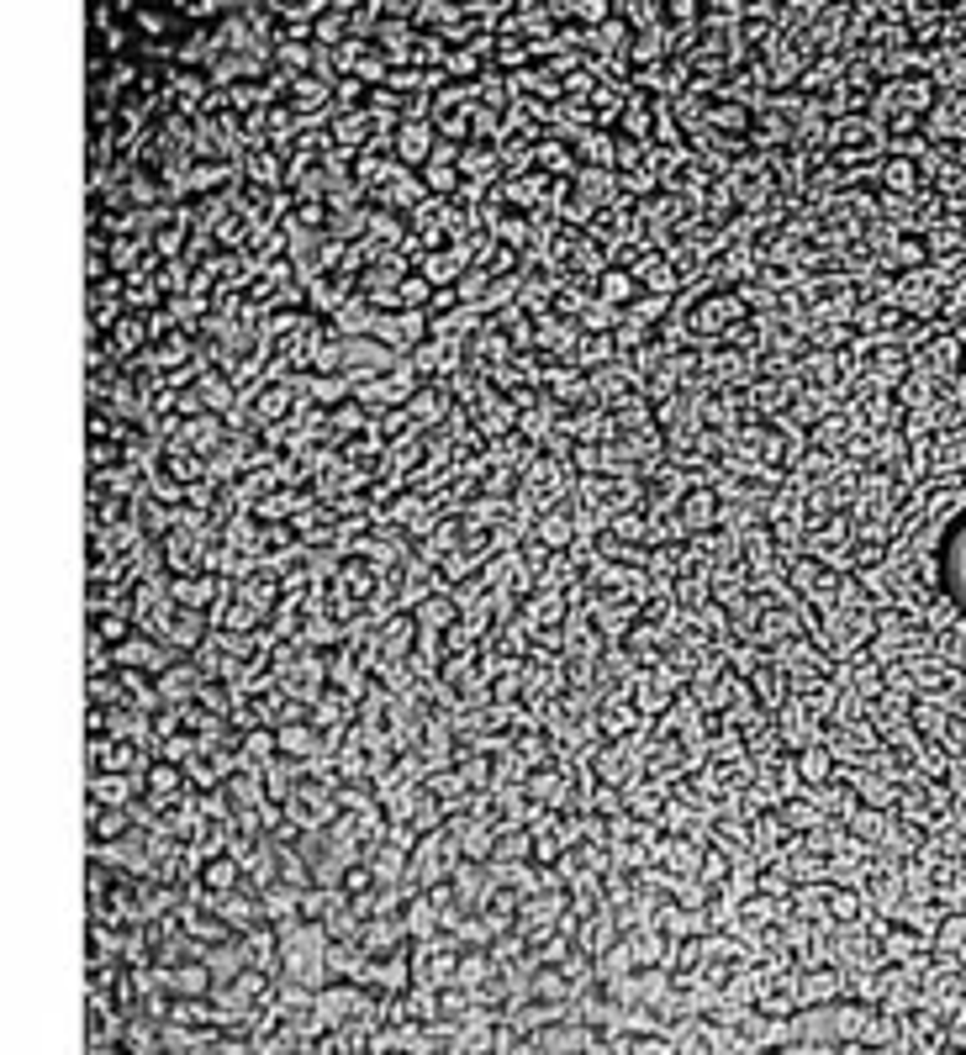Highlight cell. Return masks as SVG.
<instances>
[{
	"label": "cell",
	"instance_id": "cell-1",
	"mask_svg": "<svg viewBox=\"0 0 966 1055\" xmlns=\"http://www.w3.org/2000/svg\"><path fill=\"white\" fill-rule=\"evenodd\" d=\"M856 518L851 512H834V518H824L819 528H808V549L803 554H813V559H824V565H845L851 559V549H856Z\"/></svg>",
	"mask_w": 966,
	"mask_h": 1055
},
{
	"label": "cell",
	"instance_id": "cell-2",
	"mask_svg": "<svg viewBox=\"0 0 966 1055\" xmlns=\"http://www.w3.org/2000/svg\"><path fill=\"white\" fill-rule=\"evenodd\" d=\"M227 438H233V433H227V418H216V412H196V418L180 422V433H175L169 444H180V448H190V454H201V459H212Z\"/></svg>",
	"mask_w": 966,
	"mask_h": 1055
},
{
	"label": "cell",
	"instance_id": "cell-3",
	"mask_svg": "<svg viewBox=\"0 0 966 1055\" xmlns=\"http://www.w3.org/2000/svg\"><path fill=\"white\" fill-rule=\"evenodd\" d=\"M903 1040H909V1051H924V1055H940L951 1051V1034H945V1019H940L930 1002H919V1008H909L903 1013Z\"/></svg>",
	"mask_w": 966,
	"mask_h": 1055
},
{
	"label": "cell",
	"instance_id": "cell-4",
	"mask_svg": "<svg viewBox=\"0 0 966 1055\" xmlns=\"http://www.w3.org/2000/svg\"><path fill=\"white\" fill-rule=\"evenodd\" d=\"M433 148H438V132H433V122H402L397 127V143H391V154H397V164L402 169H429Z\"/></svg>",
	"mask_w": 966,
	"mask_h": 1055
},
{
	"label": "cell",
	"instance_id": "cell-5",
	"mask_svg": "<svg viewBox=\"0 0 966 1055\" xmlns=\"http://www.w3.org/2000/svg\"><path fill=\"white\" fill-rule=\"evenodd\" d=\"M856 1045L860 1051H909V1040H903V1013L871 1008L866 1024H860V1034H856Z\"/></svg>",
	"mask_w": 966,
	"mask_h": 1055
},
{
	"label": "cell",
	"instance_id": "cell-6",
	"mask_svg": "<svg viewBox=\"0 0 966 1055\" xmlns=\"http://www.w3.org/2000/svg\"><path fill=\"white\" fill-rule=\"evenodd\" d=\"M676 512H681V528H687V538H692V533H708V528H719V512H724V501H719V491L702 480V486H692V491L681 497V507H676Z\"/></svg>",
	"mask_w": 966,
	"mask_h": 1055
},
{
	"label": "cell",
	"instance_id": "cell-7",
	"mask_svg": "<svg viewBox=\"0 0 966 1055\" xmlns=\"http://www.w3.org/2000/svg\"><path fill=\"white\" fill-rule=\"evenodd\" d=\"M143 797V776H122V770H90V802L107 808H133Z\"/></svg>",
	"mask_w": 966,
	"mask_h": 1055
},
{
	"label": "cell",
	"instance_id": "cell-8",
	"mask_svg": "<svg viewBox=\"0 0 966 1055\" xmlns=\"http://www.w3.org/2000/svg\"><path fill=\"white\" fill-rule=\"evenodd\" d=\"M845 829H851V840H860L866 849H882L887 834H892V813H887V808H871V802H856V808L845 813Z\"/></svg>",
	"mask_w": 966,
	"mask_h": 1055
},
{
	"label": "cell",
	"instance_id": "cell-9",
	"mask_svg": "<svg viewBox=\"0 0 966 1055\" xmlns=\"http://www.w3.org/2000/svg\"><path fill=\"white\" fill-rule=\"evenodd\" d=\"M877 190H887V196H919V190H930V185L919 175V158L887 154L882 169H877Z\"/></svg>",
	"mask_w": 966,
	"mask_h": 1055
},
{
	"label": "cell",
	"instance_id": "cell-10",
	"mask_svg": "<svg viewBox=\"0 0 966 1055\" xmlns=\"http://www.w3.org/2000/svg\"><path fill=\"white\" fill-rule=\"evenodd\" d=\"M644 296L640 275H629V269H602V280H597V301H608V307H618V312H629L634 301Z\"/></svg>",
	"mask_w": 966,
	"mask_h": 1055
},
{
	"label": "cell",
	"instance_id": "cell-11",
	"mask_svg": "<svg viewBox=\"0 0 966 1055\" xmlns=\"http://www.w3.org/2000/svg\"><path fill=\"white\" fill-rule=\"evenodd\" d=\"M798 776H803V787H819V781H830L834 770H840V760H834V749L824 744V738H813V744H803L798 755Z\"/></svg>",
	"mask_w": 966,
	"mask_h": 1055
},
{
	"label": "cell",
	"instance_id": "cell-12",
	"mask_svg": "<svg viewBox=\"0 0 966 1055\" xmlns=\"http://www.w3.org/2000/svg\"><path fill=\"white\" fill-rule=\"evenodd\" d=\"M871 919V902L860 897V887H834L830 892V923L840 929H856V923Z\"/></svg>",
	"mask_w": 966,
	"mask_h": 1055
},
{
	"label": "cell",
	"instance_id": "cell-13",
	"mask_svg": "<svg viewBox=\"0 0 966 1055\" xmlns=\"http://www.w3.org/2000/svg\"><path fill=\"white\" fill-rule=\"evenodd\" d=\"M935 655L945 659V665L966 670V618H956L951 629H940V633H935Z\"/></svg>",
	"mask_w": 966,
	"mask_h": 1055
},
{
	"label": "cell",
	"instance_id": "cell-14",
	"mask_svg": "<svg viewBox=\"0 0 966 1055\" xmlns=\"http://www.w3.org/2000/svg\"><path fill=\"white\" fill-rule=\"evenodd\" d=\"M740 22H745V5H740V0H713V5H702V32H734Z\"/></svg>",
	"mask_w": 966,
	"mask_h": 1055
},
{
	"label": "cell",
	"instance_id": "cell-15",
	"mask_svg": "<svg viewBox=\"0 0 966 1055\" xmlns=\"http://www.w3.org/2000/svg\"><path fill=\"white\" fill-rule=\"evenodd\" d=\"M962 375H966V354H962Z\"/></svg>",
	"mask_w": 966,
	"mask_h": 1055
},
{
	"label": "cell",
	"instance_id": "cell-16",
	"mask_svg": "<svg viewBox=\"0 0 966 1055\" xmlns=\"http://www.w3.org/2000/svg\"><path fill=\"white\" fill-rule=\"evenodd\" d=\"M962 237H966V222H962Z\"/></svg>",
	"mask_w": 966,
	"mask_h": 1055
}]
</instances>
